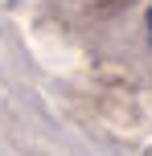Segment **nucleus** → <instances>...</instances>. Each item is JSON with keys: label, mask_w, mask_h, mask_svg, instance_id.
<instances>
[{"label": "nucleus", "mask_w": 152, "mask_h": 156, "mask_svg": "<svg viewBox=\"0 0 152 156\" xmlns=\"http://www.w3.org/2000/svg\"><path fill=\"white\" fill-rule=\"evenodd\" d=\"M148 41H152V4H148Z\"/></svg>", "instance_id": "nucleus-1"}, {"label": "nucleus", "mask_w": 152, "mask_h": 156, "mask_svg": "<svg viewBox=\"0 0 152 156\" xmlns=\"http://www.w3.org/2000/svg\"><path fill=\"white\" fill-rule=\"evenodd\" d=\"M148 156H152V148H148Z\"/></svg>", "instance_id": "nucleus-2"}]
</instances>
